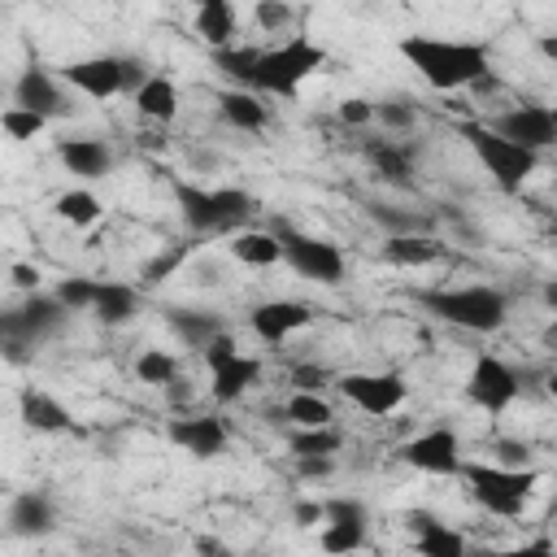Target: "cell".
Returning <instances> with one entry per match:
<instances>
[{"label": "cell", "mask_w": 557, "mask_h": 557, "mask_svg": "<svg viewBox=\"0 0 557 557\" xmlns=\"http://www.w3.org/2000/svg\"><path fill=\"white\" fill-rule=\"evenodd\" d=\"M400 57L418 70V78L435 91L479 87L492 74V52L479 39H444V35H405Z\"/></svg>", "instance_id": "1"}, {"label": "cell", "mask_w": 557, "mask_h": 557, "mask_svg": "<svg viewBox=\"0 0 557 557\" xmlns=\"http://www.w3.org/2000/svg\"><path fill=\"white\" fill-rule=\"evenodd\" d=\"M418 305L457 326V331H470V335H487V331H500L505 318H509V296L500 287H487V283H470V287H431V292H418Z\"/></svg>", "instance_id": "2"}, {"label": "cell", "mask_w": 557, "mask_h": 557, "mask_svg": "<svg viewBox=\"0 0 557 557\" xmlns=\"http://www.w3.org/2000/svg\"><path fill=\"white\" fill-rule=\"evenodd\" d=\"M174 200H178V213H183L191 235H235L257 209V200L239 187L174 183Z\"/></svg>", "instance_id": "3"}, {"label": "cell", "mask_w": 557, "mask_h": 557, "mask_svg": "<svg viewBox=\"0 0 557 557\" xmlns=\"http://www.w3.org/2000/svg\"><path fill=\"white\" fill-rule=\"evenodd\" d=\"M461 479L470 487V496L496 513V518H522V509L535 496L540 474L531 466H505V461H466Z\"/></svg>", "instance_id": "4"}, {"label": "cell", "mask_w": 557, "mask_h": 557, "mask_svg": "<svg viewBox=\"0 0 557 557\" xmlns=\"http://www.w3.org/2000/svg\"><path fill=\"white\" fill-rule=\"evenodd\" d=\"M461 139L470 144V152L479 157V165L487 170V178L500 187V191H522V183L540 170V152L505 139L500 131H492L487 122H461L457 126Z\"/></svg>", "instance_id": "5"}, {"label": "cell", "mask_w": 557, "mask_h": 557, "mask_svg": "<svg viewBox=\"0 0 557 557\" xmlns=\"http://www.w3.org/2000/svg\"><path fill=\"white\" fill-rule=\"evenodd\" d=\"M322 65H326V48L313 44V39H305V35H292L287 44L261 52L252 87L265 91V96H296L300 83L313 78Z\"/></svg>", "instance_id": "6"}, {"label": "cell", "mask_w": 557, "mask_h": 557, "mask_svg": "<svg viewBox=\"0 0 557 557\" xmlns=\"http://www.w3.org/2000/svg\"><path fill=\"white\" fill-rule=\"evenodd\" d=\"M205 366H209V392L218 405H235L248 387L261 383V361L257 357H244L231 339V331H218L205 348Z\"/></svg>", "instance_id": "7"}, {"label": "cell", "mask_w": 557, "mask_h": 557, "mask_svg": "<svg viewBox=\"0 0 557 557\" xmlns=\"http://www.w3.org/2000/svg\"><path fill=\"white\" fill-rule=\"evenodd\" d=\"M278 239H283V261L309 278V283H322V287H335L344 278V252L331 244V239H318V235H300V231H287V226H274Z\"/></svg>", "instance_id": "8"}, {"label": "cell", "mask_w": 557, "mask_h": 557, "mask_svg": "<svg viewBox=\"0 0 557 557\" xmlns=\"http://www.w3.org/2000/svg\"><path fill=\"white\" fill-rule=\"evenodd\" d=\"M335 383L348 405H357L361 413H374V418H387L409 396V383L396 370H352V374H339Z\"/></svg>", "instance_id": "9"}, {"label": "cell", "mask_w": 557, "mask_h": 557, "mask_svg": "<svg viewBox=\"0 0 557 557\" xmlns=\"http://www.w3.org/2000/svg\"><path fill=\"white\" fill-rule=\"evenodd\" d=\"M65 318H70V309L61 305V296H57V292H52V296H44V292H26V300L0 318V335H13V339H26V344H39V339L57 335Z\"/></svg>", "instance_id": "10"}, {"label": "cell", "mask_w": 557, "mask_h": 557, "mask_svg": "<svg viewBox=\"0 0 557 557\" xmlns=\"http://www.w3.org/2000/svg\"><path fill=\"white\" fill-rule=\"evenodd\" d=\"M466 396L487 409V413H505L513 400H518V374L509 361L492 357V352H479L474 366H470V379H466Z\"/></svg>", "instance_id": "11"}, {"label": "cell", "mask_w": 557, "mask_h": 557, "mask_svg": "<svg viewBox=\"0 0 557 557\" xmlns=\"http://www.w3.org/2000/svg\"><path fill=\"white\" fill-rule=\"evenodd\" d=\"M400 461L422 474H461V440L453 426H431L400 444Z\"/></svg>", "instance_id": "12"}, {"label": "cell", "mask_w": 557, "mask_h": 557, "mask_svg": "<svg viewBox=\"0 0 557 557\" xmlns=\"http://www.w3.org/2000/svg\"><path fill=\"white\" fill-rule=\"evenodd\" d=\"M487 126L500 131L505 139L531 148V152H544V148L557 144V122H553V109L548 104H513V109L496 113Z\"/></svg>", "instance_id": "13"}, {"label": "cell", "mask_w": 557, "mask_h": 557, "mask_svg": "<svg viewBox=\"0 0 557 557\" xmlns=\"http://www.w3.org/2000/svg\"><path fill=\"white\" fill-rule=\"evenodd\" d=\"M61 74L87 100H109L126 91V57H83V61H70Z\"/></svg>", "instance_id": "14"}, {"label": "cell", "mask_w": 557, "mask_h": 557, "mask_svg": "<svg viewBox=\"0 0 557 557\" xmlns=\"http://www.w3.org/2000/svg\"><path fill=\"white\" fill-rule=\"evenodd\" d=\"M313 322V309L305 300H261L252 313H248V326L257 339L265 344H283L292 339L296 331H305Z\"/></svg>", "instance_id": "15"}, {"label": "cell", "mask_w": 557, "mask_h": 557, "mask_svg": "<svg viewBox=\"0 0 557 557\" xmlns=\"http://www.w3.org/2000/svg\"><path fill=\"white\" fill-rule=\"evenodd\" d=\"M170 440H174L183 453L209 461V457H222V453H226L231 431H226V422H222L218 413H191V418H174V422H170Z\"/></svg>", "instance_id": "16"}, {"label": "cell", "mask_w": 557, "mask_h": 557, "mask_svg": "<svg viewBox=\"0 0 557 557\" xmlns=\"http://www.w3.org/2000/svg\"><path fill=\"white\" fill-rule=\"evenodd\" d=\"M13 104L35 109V113H44V117H65V113H74V100H70V96L61 91V83H57L48 70H39V65H30V70L17 74V83H13Z\"/></svg>", "instance_id": "17"}, {"label": "cell", "mask_w": 557, "mask_h": 557, "mask_svg": "<svg viewBox=\"0 0 557 557\" xmlns=\"http://www.w3.org/2000/svg\"><path fill=\"white\" fill-rule=\"evenodd\" d=\"M444 244L431 231H405V235H387L383 239V261L400 265V270H422V265H440L444 261Z\"/></svg>", "instance_id": "18"}, {"label": "cell", "mask_w": 557, "mask_h": 557, "mask_svg": "<svg viewBox=\"0 0 557 557\" xmlns=\"http://www.w3.org/2000/svg\"><path fill=\"white\" fill-rule=\"evenodd\" d=\"M57 157L74 178H104L113 170V152L104 139L91 135H74V139H57Z\"/></svg>", "instance_id": "19"}, {"label": "cell", "mask_w": 557, "mask_h": 557, "mask_svg": "<svg viewBox=\"0 0 557 557\" xmlns=\"http://www.w3.org/2000/svg\"><path fill=\"white\" fill-rule=\"evenodd\" d=\"M57 527V505L48 492H17L9 500V531L17 540H35V535H48Z\"/></svg>", "instance_id": "20"}, {"label": "cell", "mask_w": 557, "mask_h": 557, "mask_svg": "<svg viewBox=\"0 0 557 557\" xmlns=\"http://www.w3.org/2000/svg\"><path fill=\"white\" fill-rule=\"evenodd\" d=\"M409 531H413V544L422 557H461L466 553V540L461 531H453L448 522H440L431 509H409Z\"/></svg>", "instance_id": "21"}, {"label": "cell", "mask_w": 557, "mask_h": 557, "mask_svg": "<svg viewBox=\"0 0 557 557\" xmlns=\"http://www.w3.org/2000/svg\"><path fill=\"white\" fill-rule=\"evenodd\" d=\"M17 413H22V422H26L30 431H39V435H61V431L74 426L70 409H65L57 396L39 392V387H22V396H17Z\"/></svg>", "instance_id": "22"}, {"label": "cell", "mask_w": 557, "mask_h": 557, "mask_svg": "<svg viewBox=\"0 0 557 557\" xmlns=\"http://www.w3.org/2000/svg\"><path fill=\"white\" fill-rule=\"evenodd\" d=\"M361 152H366L370 170H374L383 183H392V187H409V183H413V152H409L405 144H392V139H366Z\"/></svg>", "instance_id": "23"}, {"label": "cell", "mask_w": 557, "mask_h": 557, "mask_svg": "<svg viewBox=\"0 0 557 557\" xmlns=\"http://www.w3.org/2000/svg\"><path fill=\"white\" fill-rule=\"evenodd\" d=\"M131 100H135L139 117H148V122H157V126L174 122V113H178V87H174L165 74H148L144 87H139Z\"/></svg>", "instance_id": "24"}, {"label": "cell", "mask_w": 557, "mask_h": 557, "mask_svg": "<svg viewBox=\"0 0 557 557\" xmlns=\"http://www.w3.org/2000/svg\"><path fill=\"white\" fill-rule=\"evenodd\" d=\"M226 248H231L235 261L257 265V270H270V265L283 261V239H278V231H235Z\"/></svg>", "instance_id": "25"}, {"label": "cell", "mask_w": 557, "mask_h": 557, "mask_svg": "<svg viewBox=\"0 0 557 557\" xmlns=\"http://www.w3.org/2000/svg\"><path fill=\"white\" fill-rule=\"evenodd\" d=\"M218 109H222V117H226L235 131H261V126L270 122V113H265L257 87H226V91L218 96Z\"/></svg>", "instance_id": "26"}, {"label": "cell", "mask_w": 557, "mask_h": 557, "mask_svg": "<svg viewBox=\"0 0 557 557\" xmlns=\"http://www.w3.org/2000/svg\"><path fill=\"white\" fill-rule=\"evenodd\" d=\"M91 313H96V322H104V326H126V322L139 313V292H135L131 283H100Z\"/></svg>", "instance_id": "27"}, {"label": "cell", "mask_w": 557, "mask_h": 557, "mask_svg": "<svg viewBox=\"0 0 557 557\" xmlns=\"http://www.w3.org/2000/svg\"><path fill=\"white\" fill-rule=\"evenodd\" d=\"M165 322H170V331H174L187 348H205L218 331H226V326H222V318H218V313H209V309H170V313H165Z\"/></svg>", "instance_id": "28"}, {"label": "cell", "mask_w": 557, "mask_h": 557, "mask_svg": "<svg viewBox=\"0 0 557 557\" xmlns=\"http://www.w3.org/2000/svg\"><path fill=\"white\" fill-rule=\"evenodd\" d=\"M191 30H196L200 44H209V48H226L231 35H235V4H231V0H218V4L196 9Z\"/></svg>", "instance_id": "29"}, {"label": "cell", "mask_w": 557, "mask_h": 557, "mask_svg": "<svg viewBox=\"0 0 557 557\" xmlns=\"http://www.w3.org/2000/svg\"><path fill=\"white\" fill-rule=\"evenodd\" d=\"M292 457H335L344 448V431L331 422V426H296L292 431Z\"/></svg>", "instance_id": "30"}, {"label": "cell", "mask_w": 557, "mask_h": 557, "mask_svg": "<svg viewBox=\"0 0 557 557\" xmlns=\"http://www.w3.org/2000/svg\"><path fill=\"white\" fill-rule=\"evenodd\" d=\"M52 209H57V218H61V222H70V226H96V222H100V213H104L100 196H96V191H87V187H70V191H61Z\"/></svg>", "instance_id": "31"}, {"label": "cell", "mask_w": 557, "mask_h": 557, "mask_svg": "<svg viewBox=\"0 0 557 557\" xmlns=\"http://www.w3.org/2000/svg\"><path fill=\"white\" fill-rule=\"evenodd\" d=\"M283 418L292 426H331L335 422V409L326 405L322 392H292V400L283 405Z\"/></svg>", "instance_id": "32"}, {"label": "cell", "mask_w": 557, "mask_h": 557, "mask_svg": "<svg viewBox=\"0 0 557 557\" xmlns=\"http://www.w3.org/2000/svg\"><path fill=\"white\" fill-rule=\"evenodd\" d=\"M257 61H261V48H235V44L213 48V65H218L235 87H252V78H257Z\"/></svg>", "instance_id": "33"}, {"label": "cell", "mask_w": 557, "mask_h": 557, "mask_svg": "<svg viewBox=\"0 0 557 557\" xmlns=\"http://www.w3.org/2000/svg\"><path fill=\"white\" fill-rule=\"evenodd\" d=\"M135 379L148 383V387H165L170 379H178V357L165 352V348H144L135 357Z\"/></svg>", "instance_id": "34"}, {"label": "cell", "mask_w": 557, "mask_h": 557, "mask_svg": "<svg viewBox=\"0 0 557 557\" xmlns=\"http://www.w3.org/2000/svg\"><path fill=\"white\" fill-rule=\"evenodd\" d=\"M0 126H4V135H9V139H35V135L48 126V117H44V113H35V109L9 104V109L0 113Z\"/></svg>", "instance_id": "35"}, {"label": "cell", "mask_w": 557, "mask_h": 557, "mask_svg": "<svg viewBox=\"0 0 557 557\" xmlns=\"http://www.w3.org/2000/svg\"><path fill=\"white\" fill-rule=\"evenodd\" d=\"M96 278H83V274H74V278H61V287H57V296H61V305L70 309V313H91V305H96Z\"/></svg>", "instance_id": "36"}, {"label": "cell", "mask_w": 557, "mask_h": 557, "mask_svg": "<svg viewBox=\"0 0 557 557\" xmlns=\"http://www.w3.org/2000/svg\"><path fill=\"white\" fill-rule=\"evenodd\" d=\"M370 218L387 231V235H405V231H431L426 218L418 213H405V209H392V205H370Z\"/></svg>", "instance_id": "37"}, {"label": "cell", "mask_w": 557, "mask_h": 557, "mask_svg": "<svg viewBox=\"0 0 557 557\" xmlns=\"http://www.w3.org/2000/svg\"><path fill=\"white\" fill-rule=\"evenodd\" d=\"M366 544V527L352 522H322V548L326 553H352Z\"/></svg>", "instance_id": "38"}, {"label": "cell", "mask_w": 557, "mask_h": 557, "mask_svg": "<svg viewBox=\"0 0 557 557\" xmlns=\"http://www.w3.org/2000/svg\"><path fill=\"white\" fill-rule=\"evenodd\" d=\"M322 505H326V522L370 527V509H366V500H357V496H331V500H322Z\"/></svg>", "instance_id": "39"}, {"label": "cell", "mask_w": 557, "mask_h": 557, "mask_svg": "<svg viewBox=\"0 0 557 557\" xmlns=\"http://www.w3.org/2000/svg\"><path fill=\"white\" fill-rule=\"evenodd\" d=\"M252 17H257L261 30H283V26L292 22V4H287V0H257Z\"/></svg>", "instance_id": "40"}, {"label": "cell", "mask_w": 557, "mask_h": 557, "mask_svg": "<svg viewBox=\"0 0 557 557\" xmlns=\"http://www.w3.org/2000/svg\"><path fill=\"white\" fill-rule=\"evenodd\" d=\"M374 122H383L387 131H409L413 126V109L405 100H383V104H374Z\"/></svg>", "instance_id": "41"}, {"label": "cell", "mask_w": 557, "mask_h": 557, "mask_svg": "<svg viewBox=\"0 0 557 557\" xmlns=\"http://www.w3.org/2000/svg\"><path fill=\"white\" fill-rule=\"evenodd\" d=\"M326 383H331V370H326V366L305 361V366L292 370V387H296V392H322Z\"/></svg>", "instance_id": "42"}, {"label": "cell", "mask_w": 557, "mask_h": 557, "mask_svg": "<svg viewBox=\"0 0 557 557\" xmlns=\"http://www.w3.org/2000/svg\"><path fill=\"white\" fill-rule=\"evenodd\" d=\"M183 257H187V248H165V252H161V257H157V261H152V265L144 270V278H139V283H144V287L161 283V278H165L170 270H178V261H183Z\"/></svg>", "instance_id": "43"}, {"label": "cell", "mask_w": 557, "mask_h": 557, "mask_svg": "<svg viewBox=\"0 0 557 557\" xmlns=\"http://www.w3.org/2000/svg\"><path fill=\"white\" fill-rule=\"evenodd\" d=\"M339 122L344 126H366V122H374V104L361 100V96H348V100H339Z\"/></svg>", "instance_id": "44"}, {"label": "cell", "mask_w": 557, "mask_h": 557, "mask_svg": "<svg viewBox=\"0 0 557 557\" xmlns=\"http://www.w3.org/2000/svg\"><path fill=\"white\" fill-rule=\"evenodd\" d=\"M39 265H30V261H13L9 265V283L17 287V292H39Z\"/></svg>", "instance_id": "45"}, {"label": "cell", "mask_w": 557, "mask_h": 557, "mask_svg": "<svg viewBox=\"0 0 557 557\" xmlns=\"http://www.w3.org/2000/svg\"><path fill=\"white\" fill-rule=\"evenodd\" d=\"M292 518H296V527H322L326 522V505L322 500H296Z\"/></svg>", "instance_id": "46"}, {"label": "cell", "mask_w": 557, "mask_h": 557, "mask_svg": "<svg viewBox=\"0 0 557 557\" xmlns=\"http://www.w3.org/2000/svg\"><path fill=\"white\" fill-rule=\"evenodd\" d=\"M161 392H165V400H170V405H187V400H191V379H183V374H178V379H170Z\"/></svg>", "instance_id": "47"}, {"label": "cell", "mask_w": 557, "mask_h": 557, "mask_svg": "<svg viewBox=\"0 0 557 557\" xmlns=\"http://www.w3.org/2000/svg\"><path fill=\"white\" fill-rule=\"evenodd\" d=\"M296 466H300L305 479H313V474H331V457H296Z\"/></svg>", "instance_id": "48"}, {"label": "cell", "mask_w": 557, "mask_h": 557, "mask_svg": "<svg viewBox=\"0 0 557 557\" xmlns=\"http://www.w3.org/2000/svg\"><path fill=\"white\" fill-rule=\"evenodd\" d=\"M496 453L505 466H527V448H518V444H496Z\"/></svg>", "instance_id": "49"}, {"label": "cell", "mask_w": 557, "mask_h": 557, "mask_svg": "<svg viewBox=\"0 0 557 557\" xmlns=\"http://www.w3.org/2000/svg\"><path fill=\"white\" fill-rule=\"evenodd\" d=\"M540 296H544V305L557 313V278H553V283H544V287H540Z\"/></svg>", "instance_id": "50"}, {"label": "cell", "mask_w": 557, "mask_h": 557, "mask_svg": "<svg viewBox=\"0 0 557 557\" xmlns=\"http://www.w3.org/2000/svg\"><path fill=\"white\" fill-rule=\"evenodd\" d=\"M540 339H544V348H553V352H557V313H553V322L544 326V335H540Z\"/></svg>", "instance_id": "51"}, {"label": "cell", "mask_w": 557, "mask_h": 557, "mask_svg": "<svg viewBox=\"0 0 557 557\" xmlns=\"http://www.w3.org/2000/svg\"><path fill=\"white\" fill-rule=\"evenodd\" d=\"M540 52H544L548 61H557V39H553V35H544V39H540Z\"/></svg>", "instance_id": "52"}, {"label": "cell", "mask_w": 557, "mask_h": 557, "mask_svg": "<svg viewBox=\"0 0 557 557\" xmlns=\"http://www.w3.org/2000/svg\"><path fill=\"white\" fill-rule=\"evenodd\" d=\"M196 548H200V553H222V540H209V535H205V540H196Z\"/></svg>", "instance_id": "53"}, {"label": "cell", "mask_w": 557, "mask_h": 557, "mask_svg": "<svg viewBox=\"0 0 557 557\" xmlns=\"http://www.w3.org/2000/svg\"><path fill=\"white\" fill-rule=\"evenodd\" d=\"M548 396H553V400H557V370H553V374H548Z\"/></svg>", "instance_id": "54"}, {"label": "cell", "mask_w": 557, "mask_h": 557, "mask_svg": "<svg viewBox=\"0 0 557 557\" xmlns=\"http://www.w3.org/2000/svg\"><path fill=\"white\" fill-rule=\"evenodd\" d=\"M191 4H196V9H205V4H218V0H191Z\"/></svg>", "instance_id": "55"}, {"label": "cell", "mask_w": 557, "mask_h": 557, "mask_svg": "<svg viewBox=\"0 0 557 557\" xmlns=\"http://www.w3.org/2000/svg\"><path fill=\"white\" fill-rule=\"evenodd\" d=\"M548 109H553V122H557V104H548Z\"/></svg>", "instance_id": "56"}, {"label": "cell", "mask_w": 557, "mask_h": 557, "mask_svg": "<svg viewBox=\"0 0 557 557\" xmlns=\"http://www.w3.org/2000/svg\"><path fill=\"white\" fill-rule=\"evenodd\" d=\"M553 235H557V218H553Z\"/></svg>", "instance_id": "57"}]
</instances>
